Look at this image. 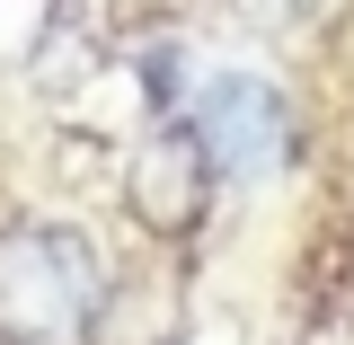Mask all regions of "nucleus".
<instances>
[{"instance_id": "nucleus-1", "label": "nucleus", "mask_w": 354, "mask_h": 345, "mask_svg": "<svg viewBox=\"0 0 354 345\" xmlns=\"http://www.w3.org/2000/svg\"><path fill=\"white\" fill-rule=\"evenodd\" d=\"M106 301L97 248L62 221H0V345H80Z\"/></svg>"}, {"instance_id": "nucleus-2", "label": "nucleus", "mask_w": 354, "mask_h": 345, "mask_svg": "<svg viewBox=\"0 0 354 345\" xmlns=\"http://www.w3.org/2000/svg\"><path fill=\"white\" fill-rule=\"evenodd\" d=\"M186 133L204 142L213 177H239V186L283 177V169H292V142H301L283 88L257 80V71H213V80L186 97Z\"/></svg>"}, {"instance_id": "nucleus-3", "label": "nucleus", "mask_w": 354, "mask_h": 345, "mask_svg": "<svg viewBox=\"0 0 354 345\" xmlns=\"http://www.w3.org/2000/svg\"><path fill=\"white\" fill-rule=\"evenodd\" d=\"M204 186H213V160L195 133H160L142 160H133V213L151 230H195L204 221Z\"/></svg>"}]
</instances>
